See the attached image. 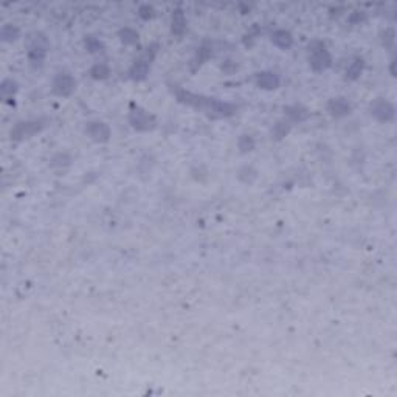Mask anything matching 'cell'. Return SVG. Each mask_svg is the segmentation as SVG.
<instances>
[{
  "mask_svg": "<svg viewBox=\"0 0 397 397\" xmlns=\"http://www.w3.org/2000/svg\"><path fill=\"white\" fill-rule=\"evenodd\" d=\"M309 65L315 72H324L332 65V56L326 50V45L320 40L309 45Z\"/></svg>",
  "mask_w": 397,
  "mask_h": 397,
  "instance_id": "6da1fadb",
  "label": "cell"
},
{
  "mask_svg": "<svg viewBox=\"0 0 397 397\" xmlns=\"http://www.w3.org/2000/svg\"><path fill=\"white\" fill-rule=\"evenodd\" d=\"M157 45L151 47V49H148V52L142 56V58H138L132 67L129 68V78L134 79V81H143L148 73H149V68H151V62L154 61V56L157 53Z\"/></svg>",
  "mask_w": 397,
  "mask_h": 397,
  "instance_id": "7a4b0ae2",
  "label": "cell"
},
{
  "mask_svg": "<svg viewBox=\"0 0 397 397\" xmlns=\"http://www.w3.org/2000/svg\"><path fill=\"white\" fill-rule=\"evenodd\" d=\"M129 123L135 130L146 132L155 127V116L142 109L140 106H132L129 112Z\"/></svg>",
  "mask_w": 397,
  "mask_h": 397,
  "instance_id": "3957f363",
  "label": "cell"
},
{
  "mask_svg": "<svg viewBox=\"0 0 397 397\" xmlns=\"http://www.w3.org/2000/svg\"><path fill=\"white\" fill-rule=\"evenodd\" d=\"M43 121L42 120H31V121H20L11 129V140L13 142H20L23 138L33 137L39 134L43 129Z\"/></svg>",
  "mask_w": 397,
  "mask_h": 397,
  "instance_id": "277c9868",
  "label": "cell"
},
{
  "mask_svg": "<svg viewBox=\"0 0 397 397\" xmlns=\"http://www.w3.org/2000/svg\"><path fill=\"white\" fill-rule=\"evenodd\" d=\"M47 52H49V40L42 33H36L28 47V59L33 64H42L43 59L47 58Z\"/></svg>",
  "mask_w": 397,
  "mask_h": 397,
  "instance_id": "5b68a950",
  "label": "cell"
},
{
  "mask_svg": "<svg viewBox=\"0 0 397 397\" xmlns=\"http://www.w3.org/2000/svg\"><path fill=\"white\" fill-rule=\"evenodd\" d=\"M369 112L371 115L374 116V118L380 123H389L394 120V115H395V109L394 106L385 100V98H376L374 101L371 103L369 106Z\"/></svg>",
  "mask_w": 397,
  "mask_h": 397,
  "instance_id": "8992f818",
  "label": "cell"
},
{
  "mask_svg": "<svg viewBox=\"0 0 397 397\" xmlns=\"http://www.w3.org/2000/svg\"><path fill=\"white\" fill-rule=\"evenodd\" d=\"M76 90V79L70 73H59L53 79V92L58 97H70Z\"/></svg>",
  "mask_w": 397,
  "mask_h": 397,
  "instance_id": "52a82bcc",
  "label": "cell"
},
{
  "mask_svg": "<svg viewBox=\"0 0 397 397\" xmlns=\"http://www.w3.org/2000/svg\"><path fill=\"white\" fill-rule=\"evenodd\" d=\"M85 134L89 135L90 140H93V142L106 143L110 138V127H109V124H106L104 121H100V120L90 121L85 126Z\"/></svg>",
  "mask_w": 397,
  "mask_h": 397,
  "instance_id": "ba28073f",
  "label": "cell"
},
{
  "mask_svg": "<svg viewBox=\"0 0 397 397\" xmlns=\"http://www.w3.org/2000/svg\"><path fill=\"white\" fill-rule=\"evenodd\" d=\"M328 112L335 118H343L352 112V106L346 98H332L328 103Z\"/></svg>",
  "mask_w": 397,
  "mask_h": 397,
  "instance_id": "9c48e42d",
  "label": "cell"
},
{
  "mask_svg": "<svg viewBox=\"0 0 397 397\" xmlns=\"http://www.w3.org/2000/svg\"><path fill=\"white\" fill-rule=\"evenodd\" d=\"M279 76L273 72H261L256 75V85L264 90H276L279 87Z\"/></svg>",
  "mask_w": 397,
  "mask_h": 397,
  "instance_id": "30bf717a",
  "label": "cell"
},
{
  "mask_svg": "<svg viewBox=\"0 0 397 397\" xmlns=\"http://www.w3.org/2000/svg\"><path fill=\"white\" fill-rule=\"evenodd\" d=\"M171 31L175 36H182L186 31V17H185V13L180 8L172 11V16H171Z\"/></svg>",
  "mask_w": 397,
  "mask_h": 397,
  "instance_id": "8fae6325",
  "label": "cell"
},
{
  "mask_svg": "<svg viewBox=\"0 0 397 397\" xmlns=\"http://www.w3.org/2000/svg\"><path fill=\"white\" fill-rule=\"evenodd\" d=\"M284 112L290 118V121H293V123H301L309 118V110L301 104L287 106V107H284Z\"/></svg>",
  "mask_w": 397,
  "mask_h": 397,
  "instance_id": "7c38bea8",
  "label": "cell"
},
{
  "mask_svg": "<svg viewBox=\"0 0 397 397\" xmlns=\"http://www.w3.org/2000/svg\"><path fill=\"white\" fill-rule=\"evenodd\" d=\"M272 42L276 47H279V49L287 50L293 45V37H292L290 31H287V30H276L272 33Z\"/></svg>",
  "mask_w": 397,
  "mask_h": 397,
  "instance_id": "4fadbf2b",
  "label": "cell"
},
{
  "mask_svg": "<svg viewBox=\"0 0 397 397\" xmlns=\"http://www.w3.org/2000/svg\"><path fill=\"white\" fill-rule=\"evenodd\" d=\"M363 70H365V61L363 58H356L351 64L347 65L346 68V79L349 81H356L362 76L363 73Z\"/></svg>",
  "mask_w": 397,
  "mask_h": 397,
  "instance_id": "5bb4252c",
  "label": "cell"
},
{
  "mask_svg": "<svg viewBox=\"0 0 397 397\" xmlns=\"http://www.w3.org/2000/svg\"><path fill=\"white\" fill-rule=\"evenodd\" d=\"M213 55V49H211V45H208V43H203L200 45L197 52H196V56L193 59V70H196L197 67H200L205 61H208L209 58H211Z\"/></svg>",
  "mask_w": 397,
  "mask_h": 397,
  "instance_id": "9a60e30c",
  "label": "cell"
},
{
  "mask_svg": "<svg viewBox=\"0 0 397 397\" xmlns=\"http://www.w3.org/2000/svg\"><path fill=\"white\" fill-rule=\"evenodd\" d=\"M290 132V124L286 123V121H278L273 129H272V138L279 142V140H283L284 137H287V134Z\"/></svg>",
  "mask_w": 397,
  "mask_h": 397,
  "instance_id": "2e32d148",
  "label": "cell"
},
{
  "mask_svg": "<svg viewBox=\"0 0 397 397\" xmlns=\"http://www.w3.org/2000/svg\"><path fill=\"white\" fill-rule=\"evenodd\" d=\"M17 89H19V85L14 79H5L2 84H0V93H2V98L4 100L11 98L17 92Z\"/></svg>",
  "mask_w": 397,
  "mask_h": 397,
  "instance_id": "e0dca14e",
  "label": "cell"
},
{
  "mask_svg": "<svg viewBox=\"0 0 397 397\" xmlns=\"http://www.w3.org/2000/svg\"><path fill=\"white\" fill-rule=\"evenodd\" d=\"M118 36H120V40L126 45H134V43L138 42V33L134 28H129V27L120 30Z\"/></svg>",
  "mask_w": 397,
  "mask_h": 397,
  "instance_id": "ac0fdd59",
  "label": "cell"
},
{
  "mask_svg": "<svg viewBox=\"0 0 397 397\" xmlns=\"http://www.w3.org/2000/svg\"><path fill=\"white\" fill-rule=\"evenodd\" d=\"M20 31L16 25H11V23H8V25H4L2 31H0V36H2V40L4 42H13L19 37Z\"/></svg>",
  "mask_w": 397,
  "mask_h": 397,
  "instance_id": "d6986e66",
  "label": "cell"
},
{
  "mask_svg": "<svg viewBox=\"0 0 397 397\" xmlns=\"http://www.w3.org/2000/svg\"><path fill=\"white\" fill-rule=\"evenodd\" d=\"M110 75V68L106 64H97L90 68V76L93 79H106Z\"/></svg>",
  "mask_w": 397,
  "mask_h": 397,
  "instance_id": "ffe728a7",
  "label": "cell"
},
{
  "mask_svg": "<svg viewBox=\"0 0 397 397\" xmlns=\"http://www.w3.org/2000/svg\"><path fill=\"white\" fill-rule=\"evenodd\" d=\"M238 146H239V151L242 154H247V152H251L254 149V140L253 137L250 135H241L239 137V142H238Z\"/></svg>",
  "mask_w": 397,
  "mask_h": 397,
  "instance_id": "44dd1931",
  "label": "cell"
},
{
  "mask_svg": "<svg viewBox=\"0 0 397 397\" xmlns=\"http://www.w3.org/2000/svg\"><path fill=\"white\" fill-rule=\"evenodd\" d=\"M382 43H383L385 49H388V50L392 49L394 43H395V31H394V28H386L382 33Z\"/></svg>",
  "mask_w": 397,
  "mask_h": 397,
  "instance_id": "7402d4cb",
  "label": "cell"
},
{
  "mask_svg": "<svg viewBox=\"0 0 397 397\" xmlns=\"http://www.w3.org/2000/svg\"><path fill=\"white\" fill-rule=\"evenodd\" d=\"M85 47L90 53H97V52H101L104 49V45L100 39L93 37V36H87L85 37Z\"/></svg>",
  "mask_w": 397,
  "mask_h": 397,
  "instance_id": "603a6c76",
  "label": "cell"
},
{
  "mask_svg": "<svg viewBox=\"0 0 397 397\" xmlns=\"http://www.w3.org/2000/svg\"><path fill=\"white\" fill-rule=\"evenodd\" d=\"M256 177H258V172H256L253 168H250V166H245V168H242L241 171H239V179L242 180V182H245V183H251Z\"/></svg>",
  "mask_w": 397,
  "mask_h": 397,
  "instance_id": "cb8c5ba5",
  "label": "cell"
},
{
  "mask_svg": "<svg viewBox=\"0 0 397 397\" xmlns=\"http://www.w3.org/2000/svg\"><path fill=\"white\" fill-rule=\"evenodd\" d=\"M70 158L67 154H58L52 158V166H67L70 165Z\"/></svg>",
  "mask_w": 397,
  "mask_h": 397,
  "instance_id": "d4e9b609",
  "label": "cell"
},
{
  "mask_svg": "<svg viewBox=\"0 0 397 397\" xmlns=\"http://www.w3.org/2000/svg\"><path fill=\"white\" fill-rule=\"evenodd\" d=\"M138 16L142 17V19H145V20H149V19H152V17L155 16V11H154V8L149 7V5H142V7L138 8Z\"/></svg>",
  "mask_w": 397,
  "mask_h": 397,
  "instance_id": "484cf974",
  "label": "cell"
},
{
  "mask_svg": "<svg viewBox=\"0 0 397 397\" xmlns=\"http://www.w3.org/2000/svg\"><path fill=\"white\" fill-rule=\"evenodd\" d=\"M363 20H365V13H362V11H356L349 16V22H351L352 25H357V23H360Z\"/></svg>",
  "mask_w": 397,
  "mask_h": 397,
  "instance_id": "4316f807",
  "label": "cell"
},
{
  "mask_svg": "<svg viewBox=\"0 0 397 397\" xmlns=\"http://www.w3.org/2000/svg\"><path fill=\"white\" fill-rule=\"evenodd\" d=\"M236 68H238V65H236V64H233L231 61H227V62L222 65V70H224V72H227V73H233Z\"/></svg>",
  "mask_w": 397,
  "mask_h": 397,
  "instance_id": "83f0119b",
  "label": "cell"
}]
</instances>
